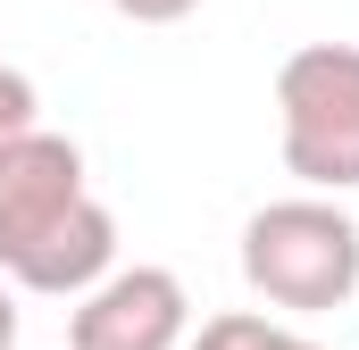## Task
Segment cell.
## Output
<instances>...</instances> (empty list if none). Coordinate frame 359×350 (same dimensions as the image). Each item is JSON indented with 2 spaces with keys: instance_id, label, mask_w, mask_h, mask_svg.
Listing matches in <instances>:
<instances>
[{
  "instance_id": "1",
  "label": "cell",
  "mask_w": 359,
  "mask_h": 350,
  "mask_svg": "<svg viewBox=\"0 0 359 350\" xmlns=\"http://www.w3.org/2000/svg\"><path fill=\"white\" fill-rule=\"evenodd\" d=\"M243 284L292 309V317H326L359 292V217L318 200V192H292L268 200L251 225H243Z\"/></svg>"
},
{
  "instance_id": "2",
  "label": "cell",
  "mask_w": 359,
  "mask_h": 350,
  "mask_svg": "<svg viewBox=\"0 0 359 350\" xmlns=\"http://www.w3.org/2000/svg\"><path fill=\"white\" fill-rule=\"evenodd\" d=\"M276 142L318 200L359 192V42H309L276 67Z\"/></svg>"
},
{
  "instance_id": "3",
  "label": "cell",
  "mask_w": 359,
  "mask_h": 350,
  "mask_svg": "<svg viewBox=\"0 0 359 350\" xmlns=\"http://www.w3.org/2000/svg\"><path fill=\"white\" fill-rule=\"evenodd\" d=\"M84 150L50 125H34L25 142L0 150V275L17 284L25 267L42 259V242L84 209Z\"/></svg>"
},
{
  "instance_id": "4",
  "label": "cell",
  "mask_w": 359,
  "mask_h": 350,
  "mask_svg": "<svg viewBox=\"0 0 359 350\" xmlns=\"http://www.w3.org/2000/svg\"><path fill=\"white\" fill-rule=\"evenodd\" d=\"M184 342H192V300L176 267H117L67 317V350H184Z\"/></svg>"
},
{
  "instance_id": "5",
  "label": "cell",
  "mask_w": 359,
  "mask_h": 350,
  "mask_svg": "<svg viewBox=\"0 0 359 350\" xmlns=\"http://www.w3.org/2000/svg\"><path fill=\"white\" fill-rule=\"evenodd\" d=\"M184 350H318V342L292 334V326H276V317H259V309H226V317H209Z\"/></svg>"
},
{
  "instance_id": "6",
  "label": "cell",
  "mask_w": 359,
  "mask_h": 350,
  "mask_svg": "<svg viewBox=\"0 0 359 350\" xmlns=\"http://www.w3.org/2000/svg\"><path fill=\"white\" fill-rule=\"evenodd\" d=\"M34 125H42V92H34V76L0 67V150H8V142H25Z\"/></svg>"
},
{
  "instance_id": "7",
  "label": "cell",
  "mask_w": 359,
  "mask_h": 350,
  "mask_svg": "<svg viewBox=\"0 0 359 350\" xmlns=\"http://www.w3.org/2000/svg\"><path fill=\"white\" fill-rule=\"evenodd\" d=\"M117 17H134V25H176V17H192L201 0H109Z\"/></svg>"
},
{
  "instance_id": "8",
  "label": "cell",
  "mask_w": 359,
  "mask_h": 350,
  "mask_svg": "<svg viewBox=\"0 0 359 350\" xmlns=\"http://www.w3.org/2000/svg\"><path fill=\"white\" fill-rule=\"evenodd\" d=\"M0 350H17V284L0 275Z\"/></svg>"
}]
</instances>
